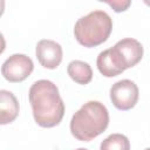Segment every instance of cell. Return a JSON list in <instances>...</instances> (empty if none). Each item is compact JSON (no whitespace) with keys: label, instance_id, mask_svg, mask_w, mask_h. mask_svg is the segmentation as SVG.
<instances>
[{"label":"cell","instance_id":"6da1fadb","mask_svg":"<svg viewBox=\"0 0 150 150\" xmlns=\"http://www.w3.org/2000/svg\"><path fill=\"white\" fill-rule=\"evenodd\" d=\"M28 98L35 122L42 128L56 127L63 118L64 103L59 88L49 80H39L32 84Z\"/></svg>","mask_w":150,"mask_h":150},{"label":"cell","instance_id":"7a4b0ae2","mask_svg":"<svg viewBox=\"0 0 150 150\" xmlns=\"http://www.w3.org/2000/svg\"><path fill=\"white\" fill-rule=\"evenodd\" d=\"M109 124V112L105 105L98 101L84 103L70 120L71 135L82 142H90L101 135Z\"/></svg>","mask_w":150,"mask_h":150},{"label":"cell","instance_id":"3957f363","mask_svg":"<svg viewBox=\"0 0 150 150\" xmlns=\"http://www.w3.org/2000/svg\"><path fill=\"white\" fill-rule=\"evenodd\" d=\"M112 30V20L104 11H93L81 16L74 26L77 42L87 48L105 42Z\"/></svg>","mask_w":150,"mask_h":150},{"label":"cell","instance_id":"277c9868","mask_svg":"<svg viewBox=\"0 0 150 150\" xmlns=\"http://www.w3.org/2000/svg\"><path fill=\"white\" fill-rule=\"evenodd\" d=\"M115 63L124 71L128 68L136 66L143 57V46L139 41L132 38H125L109 48Z\"/></svg>","mask_w":150,"mask_h":150},{"label":"cell","instance_id":"5b68a950","mask_svg":"<svg viewBox=\"0 0 150 150\" xmlns=\"http://www.w3.org/2000/svg\"><path fill=\"white\" fill-rule=\"evenodd\" d=\"M138 97V87L131 80L117 81L110 88V100L118 110H130L136 105Z\"/></svg>","mask_w":150,"mask_h":150},{"label":"cell","instance_id":"8992f818","mask_svg":"<svg viewBox=\"0 0 150 150\" xmlns=\"http://www.w3.org/2000/svg\"><path fill=\"white\" fill-rule=\"evenodd\" d=\"M33 69L34 63L29 56L25 54H13L2 63L1 74L7 81L18 83L26 80Z\"/></svg>","mask_w":150,"mask_h":150},{"label":"cell","instance_id":"52a82bcc","mask_svg":"<svg viewBox=\"0 0 150 150\" xmlns=\"http://www.w3.org/2000/svg\"><path fill=\"white\" fill-rule=\"evenodd\" d=\"M36 57L40 64L47 69H55L60 66L63 56L62 47L53 40L42 39L38 42L35 48Z\"/></svg>","mask_w":150,"mask_h":150},{"label":"cell","instance_id":"ba28073f","mask_svg":"<svg viewBox=\"0 0 150 150\" xmlns=\"http://www.w3.org/2000/svg\"><path fill=\"white\" fill-rule=\"evenodd\" d=\"M19 115V102L13 93L2 89L0 91V123H12Z\"/></svg>","mask_w":150,"mask_h":150},{"label":"cell","instance_id":"9c48e42d","mask_svg":"<svg viewBox=\"0 0 150 150\" xmlns=\"http://www.w3.org/2000/svg\"><path fill=\"white\" fill-rule=\"evenodd\" d=\"M67 73L73 81L79 84H88L93 79V70L91 67L80 60H74L69 62L67 67Z\"/></svg>","mask_w":150,"mask_h":150},{"label":"cell","instance_id":"30bf717a","mask_svg":"<svg viewBox=\"0 0 150 150\" xmlns=\"http://www.w3.org/2000/svg\"><path fill=\"white\" fill-rule=\"evenodd\" d=\"M96 66H97L98 71L105 77H114L123 73V70L112 60L109 48L98 54L97 60H96Z\"/></svg>","mask_w":150,"mask_h":150},{"label":"cell","instance_id":"8fae6325","mask_svg":"<svg viewBox=\"0 0 150 150\" xmlns=\"http://www.w3.org/2000/svg\"><path fill=\"white\" fill-rule=\"evenodd\" d=\"M100 150H130V142L122 134H111L101 142Z\"/></svg>","mask_w":150,"mask_h":150},{"label":"cell","instance_id":"7c38bea8","mask_svg":"<svg viewBox=\"0 0 150 150\" xmlns=\"http://www.w3.org/2000/svg\"><path fill=\"white\" fill-rule=\"evenodd\" d=\"M107 4L109 6H111L115 12L120 13V12L127 11L128 7L131 5V1H129V0H115V1H107Z\"/></svg>","mask_w":150,"mask_h":150},{"label":"cell","instance_id":"4fadbf2b","mask_svg":"<svg viewBox=\"0 0 150 150\" xmlns=\"http://www.w3.org/2000/svg\"><path fill=\"white\" fill-rule=\"evenodd\" d=\"M76 150H88V149H86V148H79V149H76Z\"/></svg>","mask_w":150,"mask_h":150},{"label":"cell","instance_id":"5bb4252c","mask_svg":"<svg viewBox=\"0 0 150 150\" xmlns=\"http://www.w3.org/2000/svg\"><path fill=\"white\" fill-rule=\"evenodd\" d=\"M144 150H150V148H145V149H144Z\"/></svg>","mask_w":150,"mask_h":150}]
</instances>
